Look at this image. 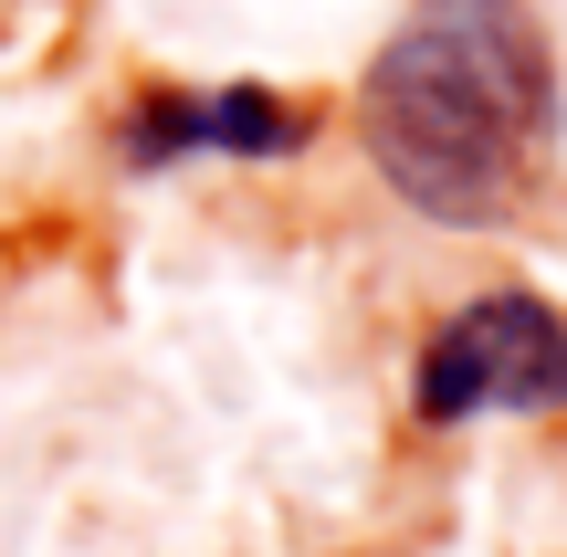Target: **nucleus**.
Returning <instances> with one entry per match:
<instances>
[{
    "instance_id": "obj_1",
    "label": "nucleus",
    "mask_w": 567,
    "mask_h": 557,
    "mask_svg": "<svg viewBox=\"0 0 567 557\" xmlns=\"http://www.w3.org/2000/svg\"><path fill=\"white\" fill-rule=\"evenodd\" d=\"M368 168L442 231H515L557 179V53L536 0H421L358 84Z\"/></svg>"
},
{
    "instance_id": "obj_2",
    "label": "nucleus",
    "mask_w": 567,
    "mask_h": 557,
    "mask_svg": "<svg viewBox=\"0 0 567 557\" xmlns=\"http://www.w3.org/2000/svg\"><path fill=\"white\" fill-rule=\"evenodd\" d=\"M421 421L431 432H452V421H484V411H526L547 421L567 411V316L547 295H484V306H463L442 337L421 348Z\"/></svg>"
},
{
    "instance_id": "obj_3",
    "label": "nucleus",
    "mask_w": 567,
    "mask_h": 557,
    "mask_svg": "<svg viewBox=\"0 0 567 557\" xmlns=\"http://www.w3.org/2000/svg\"><path fill=\"white\" fill-rule=\"evenodd\" d=\"M316 137V105L274 95V84H210V95H137L126 105V158H295Z\"/></svg>"
}]
</instances>
